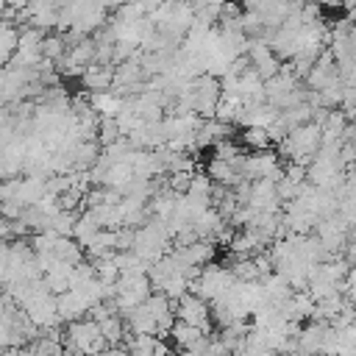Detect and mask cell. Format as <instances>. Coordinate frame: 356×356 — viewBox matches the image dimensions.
<instances>
[{
	"label": "cell",
	"mask_w": 356,
	"mask_h": 356,
	"mask_svg": "<svg viewBox=\"0 0 356 356\" xmlns=\"http://www.w3.org/2000/svg\"><path fill=\"white\" fill-rule=\"evenodd\" d=\"M281 156H289V164H303L309 167L312 159L317 156L320 145H323V125L320 122H306V125H298L295 131H289L281 142Z\"/></svg>",
	"instance_id": "cell-1"
},
{
	"label": "cell",
	"mask_w": 356,
	"mask_h": 356,
	"mask_svg": "<svg viewBox=\"0 0 356 356\" xmlns=\"http://www.w3.org/2000/svg\"><path fill=\"white\" fill-rule=\"evenodd\" d=\"M236 286V278L228 267H217V264H206L200 270V275L192 281V292L200 295L206 303H217L222 300L231 289Z\"/></svg>",
	"instance_id": "cell-2"
},
{
	"label": "cell",
	"mask_w": 356,
	"mask_h": 356,
	"mask_svg": "<svg viewBox=\"0 0 356 356\" xmlns=\"http://www.w3.org/2000/svg\"><path fill=\"white\" fill-rule=\"evenodd\" d=\"M284 175V167H281V159L278 153L273 150H256V153H248L245 156V164H242V178L245 181H281Z\"/></svg>",
	"instance_id": "cell-3"
},
{
	"label": "cell",
	"mask_w": 356,
	"mask_h": 356,
	"mask_svg": "<svg viewBox=\"0 0 356 356\" xmlns=\"http://www.w3.org/2000/svg\"><path fill=\"white\" fill-rule=\"evenodd\" d=\"M175 320H181V323H189V325H197V328H203V331H211V306L200 298V295H195V292H186V295H181L175 303Z\"/></svg>",
	"instance_id": "cell-4"
},
{
	"label": "cell",
	"mask_w": 356,
	"mask_h": 356,
	"mask_svg": "<svg viewBox=\"0 0 356 356\" xmlns=\"http://www.w3.org/2000/svg\"><path fill=\"white\" fill-rule=\"evenodd\" d=\"M81 86L89 89L92 95L97 92H108L114 86V67H106V64H89L81 75Z\"/></svg>",
	"instance_id": "cell-5"
},
{
	"label": "cell",
	"mask_w": 356,
	"mask_h": 356,
	"mask_svg": "<svg viewBox=\"0 0 356 356\" xmlns=\"http://www.w3.org/2000/svg\"><path fill=\"white\" fill-rule=\"evenodd\" d=\"M206 334H211V331H203V328H197V325H189V323H181V320H175V325H172V331H170V339L178 345V350L184 353L186 348H192L197 339H203Z\"/></svg>",
	"instance_id": "cell-6"
},
{
	"label": "cell",
	"mask_w": 356,
	"mask_h": 356,
	"mask_svg": "<svg viewBox=\"0 0 356 356\" xmlns=\"http://www.w3.org/2000/svg\"><path fill=\"white\" fill-rule=\"evenodd\" d=\"M270 142H273V136H270L267 128H242V134H239V145H242L245 150H250V153L267 150Z\"/></svg>",
	"instance_id": "cell-7"
},
{
	"label": "cell",
	"mask_w": 356,
	"mask_h": 356,
	"mask_svg": "<svg viewBox=\"0 0 356 356\" xmlns=\"http://www.w3.org/2000/svg\"><path fill=\"white\" fill-rule=\"evenodd\" d=\"M31 3H33V0H6V6L14 8V11H25Z\"/></svg>",
	"instance_id": "cell-8"
},
{
	"label": "cell",
	"mask_w": 356,
	"mask_h": 356,
	"mask_svg": "<svg viewBox=\"0 0 356 356\" xmlns=\"http://www.w3.org/2000/svg\"><path fill=\"white\" fill-rule=\"evenodd\" d=\"M275 356H300L298 350H284V353H275Z\"/></svg>",
	"instance_id": "cell-9"
}]
</instances>
